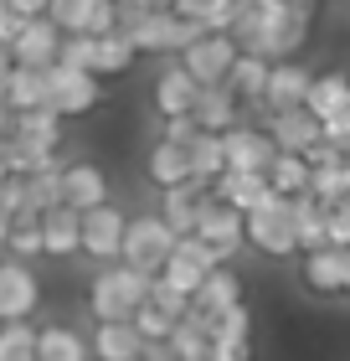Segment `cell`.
Returning <instances> with one entry per match:
<instances>
[{
  "instance_id": "6da1fadb",
  "label": "cell",
  "mask_w": 350,
  "mask_h": 361,
  "mask_svg": "<svg viewBox=\"0 0 350 361\" xmlns=\"http://www.w3.org/2000/svg\"><path fill=\"white\" fill-rule=\"evenodd\" d=\"M309 31H314V6H304V0H242L227 37L237 42V52L283 62V57H299Z\"/></svg>"
},
{
  "instance_id": "7a4b0ae2",
  "label": "cell",
  "mask_w": 350,
  "mask_h": 361,
  "mask_svg": "<svg viewBox=\"0 0 350 361\" xmlns=\"http://www.w3.org/2000/svg\"><path fill=\"white\" fill-rule=\"evenodd\" d=\"M149 300V274L129 264H104L88 284V310L98 320H135V310Z\"/></svg>"
},
{
  "instance_id": "3957f363",
  "label": "cell",
  "mask_w": 350,
  "mask_h": 361,
  "mask_svg": "<svg viewBox=\"0 0 350 361\" xmlns=\"http://www.w3.org/2000/svg\"><path fill=\"white\" fill-rule=\"evenodd\" d=\"M119 26L135 37L139 57L144 52H165V57H180L186 47L201 37V21H191V16H175V11H139V16H119Z\"/></svg>"
},
{
  "instance_id": "277c9868",
  "label": "cell",
  "mask_w": 350,
  "mask_h": 361,
  "mask_svg": "<svg viewBox=\"0 0 350 361\" xmlns=\"http://www.w3.org/2000/svg\"><path fill=\"white\" fill-rule=\"evenodd\" d=\"M242 238H247V248L263 253V258H294V253H299V238H294V202L273 191L263 207H253V212L242 217Z\"/></svg>"
},
{
  "instance_id": "5b68a950",
  "label": "cell",
  "mask_w": 350,
  "mask_h": 361,
  "mask_svg": "<svg viewBox=\"0 0 350 361\" xmlns=\"http://www.w3.org/2000/svg\"><path fill=\"white\" fill-rule=\"evenodd\" d=\"M175 253V227L160 217V212H139V217H129L124 227V248H119V264L139 269L155 279L165 269V258Z\"/></svg>"
},
{
  "instance_id": "8992f818",
  "label": "cell",
  "mask_w": 350,
  "mask_h": 361,
  "mask_svg": "<svg viewBox=\"0 0 350 361\" xmlns=\"http://www.w3.org/2000/svg\"><path fill=\"white\" fill-rule=\"evenodd\" d=\"M46 93H52V109L62 114V119H82V114H93L98 104H104V78L52 62V68H46Z\"/></svg>"
},
{
  "instance_id": "52a82bcc",
  "label": "cell",
  "mask_w": 350,
  "mask_h": 361,
  "mask_svg": "<svg viewBox=\"0 0 350 361\" xmlns=\"http://www.w3.org/2000/svg\"><path fill=\"white\" fill-rule=\"evenodd\" d=\"M175 62H180V68H186L201 88H206V83H227L232 62H237V42H232L227 31H201V37H196Z\"/></svg>"
},
{
  "instance_id": "ba28073f",
  "label": "cell",
  "mask_w": 350,
  "mask_h": 361,
  "mask_svg": "<svg viewBox=\"0 0 350 361\" xmlns=\"http://www.w3.org/2000/svg\"><path fill=\"white\" fill-rule=\"evenodd\" d=\"M42 305V279L21 258H0V325L6 320H31Z\"/></svg>"
},
{
  "instance_id": "9c48e42d",
  "label": "cell",
  "mask_w": 350,
  "mask_h": 361,
  "mask_svg": "<svg viewBox=\"0 0 350 361\" xmlns=\"http://www.w3.org/2000/svg\"><path fill=\"white\" fill-rule=\"evenodd\" d=\"M191 238H201L206 248H216L222 264H232V258L247 248V238H242V212L227 207V202H216V196H206V207H201V217H196V233H191Z\"/></svg>"
},
{
  "instance_id": "30bf717a",
  "label": "cell",
  "mask_w": 350,
  "mask_h": 361,
  "mask_svg": "<svg viewBox=\"0 0 350 361\" xmlns=\"http://www.w3.org/2000/svg\"><path fill=\"white\" fill-rule=\"evenodd\" d=\"M124 227H129V217H124V212L113 207V202L93 207V212H82V253H88L98 269H104V264H119Z\"/></svg>"
},
{
  "instance_id": "8fae6325",
  "label": "cell",
  "mask_w": 350,
  "mask_h": 361,
  "mask_svg": "<svg viewBox=\"0 0 350 361\" xmlns=\"http://www.w3.org/2000/svg\"><path fill=\"white\" fill-rule=\"evenodd\" d=\"M57 47H62V31L52 26V16H31V21H21V31L11 37L6 52L15 68H52Z\"/></svg>"
},
{
  "instance_id": "7c38bea8",
  "label": "cell",
  "mask_w": 350,
  "mask_h": 361,
  "mask_svg": "<svg viewBox=\"0 0 350 361\" xmlns=\"http://www.w3.org/2000/svg\"><path fill=\"white\" fill-rule=\"evenodd\" d=\"M309 83H314V68H304L299 57H283L268 68V88H263V114H278V109H304L309 98Z\"/></svg>"
},
{
  "instance_id": "4fadbf2b",
  "label": "cell",
  "mask_w": 350,
  "mask_h": 361,
  "mask_svg": "<svg viewBox=\"0 0 350 361\" xmlns=\"http://www.w3.org/2000/svg\"><path fill=\"white\" fill-rule=\"evenodd\" d=\"M222 150H227V171H268L278 145L268 140L263 124H232L222 135Z\"/></svg>"
},
{
  "instance_id": "5bb4252c",
  "label": "cell",
  "mask_w": 350,
  "mask_h": 361,
  "mask_svg": "<svg viewBox=\"0 0 350 361\" xmlns=\"http://www.w3.org/2000/svg\"><path fill=\"white\" fill-rule=\"evenodd\" d=\"M108 171L104 166H93V160H68L62 166V207H73V212H93V207H104L108 202Z\"/></svg>"
},
{
  "instance_id": "9a60e30c",
  "label": "cell",
  "mask_w": 350,
  "mask_h": 361,
  "mask_svg": "<svg viewBox=\"0 0 350 361\" xmlns=\"http://www.w3.org/2000/svg\"><path fill=\"white\" fill-rule=\"evenodd\" d=\"M299 279H304L309 294H320V300H335L345 294V248H314V253H299Z\"/></svg>"
},
{
  "instance_id": "2e32d148",
  "label": "cell",
  "mask_w": 350,
  "mask_h": 361,
  "mask_svg": "<svg viewBox=\"0 0 350 361\" xmlns=\"http://www.w3.org/2000/svg\"><path fill=\"white\" fill-rule=\"evenodd\" d=\"M196 93H201V83H196L180 62H170V68L155 78V88H149V109H155L160 119H180V114L196 109Z\"/></svg>"
},
{
  "instance_id": "e0dca14e",
  "label": "cell",
  "mask_w": 350,
  "mask_h": 361,
  "mask_svg": "<svg viewBox=\"0 0 350 361\" xmlns=\"http://www.w3.org/2000/svg\"><path fill=\"white\" fill-rule=\"evenodd\" d=\"M232 305H242V274L232 269V264H222V269H211V274L201 279V289L191 294V310H186V315L211 320V315H222V310H232Z\"/></svg>"
},
{
  "instance_id": "ac0fdd59",
  "label": "cell",
  "mask_w": 350,
  "mask_h": 361,
  "mask_svg": "<svg viewBox=\"0 0 350 361\" xmlns=\"http://www.w3.org/2000/svg\"><path fill=\"white\" fill-rule=\"evenodd\" d=\"M263 129H268V140L278 145V150H289V155H304L309 145H320V119H314L309 109L263 114Z\"/></svg>"
},
{
  "instance_id": "d6986e66",
  "label": "cell",
  "mask_w": 350,
  "mask_h": 361,
  "mask_svg": "<svg viewBox=\"0 0 350 361\" xmlns=\"http://www.w3.org/2000/svg\"><path fill=\"white\" fill-rule=\"evenodd\" d=\"M191 119H196V129H206V135H227L232 124H242V98L227 83H206L201 93H196Z\"/></svg>"
},
{
  "instance_id": "ffe728a7",
  "label": "cell",
  "mask_w": 350,
  "mask_h": 361,
  "mask_svg": "<svg viewBox=\"0 0 350 361\" xmlns=\"http://www.w3.org/2000/svg\"><path fill=\"white\" fill-rule=\"evenodd\" d=\"M211 196H216V202H227V207H237L247 217L253 207H263L273 196V186H268V176H263V171H222L211 180Z\"/></svg>"
},
{
  "instance_id": "44dd1931",
  "label": "cell",
  "mask_w": 350,
  "mask_h": 361,
  "mask_svg": "<svg viewBox=\"0 0 350 361\" xmlns=\"http://www.w3.org/2000/svg\"><path fill=\"white\" fill-rule=\"evenodd\" d=\"M82 253V212L52 207L42 212V258H73Z\"/></svg>"
},
{
  "instance_id": "7402d4cb",
  "label": "cell",
  "mask_w": 350,
  "mask_h": 361,
  "mask_svg": "<svg viewBox=\"0 0 350 361\" xmlns=\"http://www.w3.org/2000/svg\"><path fill=\"white\" fill-rule=\"evenodd\" d=\"M139 351H144V336L135 331V320H98L93 325L88 356H98V361H139Z\"/></svg>"
},
{
  "instance_id": "603a6c76",
  "label": "cell",
  "mask_w": 350,
  "mask_h": 361,
  "mask_svg": "<svg viewBox=\"0 0 350 361\" xmlns=\"http://www.w3.org/2000/svg\"><path fill=\"white\" fill-rule=\"evenodd\" d=\"M206 196H211V186H201V180H180V186L160 191V217L175 227V238L196 233V217H201Z\"/></svg>"
},
{
  "instance_id": "cb8c5ba5",
  "label": "cell",
  "mask_w": 350,
  "mask_h": 361,
  "mask_svg": "<svg viewBox=\"0 0 350 361\" xmlns=\"http://www.w3.org/2000/svg\"><path fill=\"white\" fill-rule=\"evenodd\" d=\"M144 176L155 180L160 191L191 180V150H186V145H175V140H155V145L144 150Z\"/></svg>"
},
{
  "instance_id": "d4e9b609",
  "label": "cell",
  "mask_w": 350,
  "mask_h": 361,
  "mask_svg": "<svg viewBox=\"0 0 350 361\" xmlns=\"http://www.w3.org/2000/svg\"><path fill=\"white\" fill-rule=\"evenodd\" d=\"M135 62H139V47H135V37H129L124 26L93 37V73H98V78H119V73L135 68Z\"/></svg>"
},
{
  "instance_id": "484cf974",
  "label": "cell",
  "mask_w": 350,
  "mask_h": 361,
  "mask_svg": "<svg viewBox=\"0 0 350 361\" xmlns=\"http://www.w3.org/2000/svg\"><path fill=\"white\" fill-rule=\"evenodd\" d=\"M6 109H11V114L52 109V93H46V68H11V78H6Z\"/></svg>"
},
{
  "instance_id": "4316f807",
  "label": "cell",
  "mask_w": 350,
  "mask_h": 361,
  "mask_svg": "<svg viewBox=\"0 0 350 361\" xmlns=\"http://www.w3.org/2000/svg\"><path fill=\"white\" fill-rule=\"evenodd\" d=\"M268 68H273L268 57H258V52H237V62H232V73H227V88L242 98V109H258V104H263Z\"/></svg>"
},
{
  "instance_id": "83f0119b",
  "label": "cell",
  "mask_w": 350,
  "mask_h": 361,
  "mask_svg": "<svg viewBox=\"0 0 350 361\" xmlns=\"http://www.w3.org/2000/svg\"><path fill=\"white\" fill-rule=\"evenodd\" d=\"M304 109L314 114V119H330V114L350 109V73H340V68H330V73H314Z\"/></svg>"
},
{
  "instance_id": "f1b7e54d",
  "label": "cell",
  "mask_w": 350,
  "mask_h": 361,
  "mask_svg": "<svg viewBox=\"0 0 350 361\" xmlns=\"http://www.w3.org/2000/svg\"><path fill=\"white\" fill-rule=\"evenodd\" d=\"M325 222H330V207L325 202H314V196H294V238H299V253H314V248H325L330 233H325Z\"/></svg>"
},
{
  "instance_id": "f546056e",
  "label": "cell",
  "mask_w": 350,
  "mask_h": 361,
  "mask_svg": "<svg viewBox=\"0 0 350 361\" xmlns=\"http://www.w3.org/2000/svg\"><path fill=\"white\" fill-rule=\"evenodd\" d=\"M62 124H68V119H62L57 109H26V114H15V140L62 150Z\"/></svg>"
},
{
  "instance_id": "4dcf8cb0",
  "label": "cell",
  "mask_w": 350,
  "mask_h": 361,
  "mask_svg": "<svg viewBox=\"0 0 350 361\" xmlns=\"http://www.w3.org/2000/svg\"><path fill=\"white\" fill-rule=\"evenodd\" d=\"M37 361H88V341L73 325H42L37 331Z\"/></svg>"
},
{
  "instance_id": "1f68e13d",
  "label": "cell",
  "mask_w": 350,
  "mask_h": 361,
  "mask_svg": "<svg viewBox=\"0 0 350 361\" xmlns=\"http://www.w3.org/2000/svg\"><path fill=\"white\" fill-rule=\"evenodd\" d=\"M309 196L325 207L350 202V166L345 160H330V166H309Z\"/></svg>"
},
{
  "instance_id": "d6a6232c",
  "label": "cell",
  "mask_w": 350,
  "mask_h": 361,
  "mask_svg": "<svg viewBox=\"0 0 350 361\" xmlns=\"http://www.w3.org/2000/svg\"><path fill=\"white\" fill-rule=\"evenodd\" d=\"M263 176H268V186H273L278 196H289V202L309 191V160H304V155H289V150H278V155H273V166L263 171Z\"/></svg>"
},
{
  "instance_id": "836d02e7",
  "label": "cell",
  "mask_w": 350,
  "mask_h": 361,
  "mask_svg": "<svg viewBox=\"0 0 350 361\" xmlns=\"http://www.w3.org/2000/svg\"><path fill=\"white\" fill-rule=\"evenodd\" d=\"M186 150H191V180H201V186H211V180L227 171L222 135H206V129H201V135H196V140L186 145Z\"/></svg>"
},
{
  "instance_id": "e575fe53",
  "label": "cell",
  "mask_w": 350,
  "mask_h": 361,
  "mask_svg": "<svg viewBox=\"0 0 350 361\" xmlns=\"http://www.w3.org/2000/svg\"><path fill=\"white\" fill-rule=\"evenodd\" d=\"M6 258H21V264H37V258H42V217H37V212H21V217H11Z\"/></svg>"
},
{
  "instance_id": "d590c367",
  "label": "cell",
  "mask_w": 350,
  "mask_h": 361,
  "mask_svg": "<svg viewBox=\"0 0 350 361\" xmlns=\"http://www.w3.org/2000/svg\"><path fill=\"white\" fill-rule=\"evenodd\" d=\"M26 180V212H52L62 207V166L57 171H37V176H21Z\"/></svg>"
},
{
  "instance_id": "8d00e7d4",
  "label": "cell",
  "mask_w": 350,
  "mask_h": 361,
  "mask_svg": "<svg viewBox=\"0 0 350 361\" xmlns=\"http://www.w3.org/2000/svg\"><path fill=\"white\" fill-rule=\"evenodd\" d=\"M0 361H37V325L31 320L0 325Z\"/></svg>"
},
{
  "instance_id": "74e56055",
  "label": "cell",
  "mask_w": 350,
  "mask_h": 361,
  "mask_svg": "<svg viewBox=\"0 0 350 361\" xmlns=\"http://www.w3.org/2000/svg\"><path fill=\"white\" fill-rule=\"evenodd\" d=\"M211 346V336H206V320H196V315H180L175 320V331H170V351L180 356V361H196Z\"/></svg>"
},
{
  "instance_id": "f35d334b",
  "label": "cell",
  "mask_w": 350,
  "mask_h": 361,
  "mask_svg": "<svg viewBox=\"0 0 350 361\" xmlns=\"http://www.w3.org/2000/svg\"><path fill=\"white\" fill-rule=\"evenodd\" d=\"M93 6H98V0H52V6H46V16H52L57 31H88Z\"/></svg>"
},
{
  "instance_id": "ab89813d",
  "label": "cell",
  "mask_w": 350,
  "mask_h": 361,
  "mask_svg": "<svg viewBox=\"0 0 350 361\" xmlns=\"http://www.w3.org/2000/svg\"><path fill=\"white\" fill-rule=\"evenodd\" d=\"M135 331L144 336V341H170V331H175V315H165V310H155V305H139L135 310Z\"/></svg>"
},
{
  "instance_id": "60d3db41",
  "label": "cell",
  "mask_w": 350,
  "mask_h": 361,
  "mask_svg": "<svg viewBox=\"0 0 350 361\" xmlns=\"http://www.w3.org/2000/svg\"><path fill=\"white\" fill-rule=\"evenodd\" d=\"M149 305H155V310H165V315H175V320L191 310V300H186L180 289H170L165 279H149Z\"/></svg>"
},
{
  "instance_id": "b9f144b4",
  "label": "cell",
  "mask_w": 350,
  "mask_h": 361,
  "mask_svg": "<svg viewBox=\"0 0 350 361\" xmlns=\"http://www.w3.org/2000/svg\"><path fill=\"white\" fill-rule=\"evenodd\" d=\"M325 233H330V248H350V202L330 207V222H325Z\"/></svg>"
},
{
  "instance_id": "7bdbcfd3",
  "label": "cell",
  "mask_w": 350,
  "mask_h": 361,
  "mask_svg": "<svg viewBox=\"0 0 350 361\" xmlns=\"http://www.w3.org/2000/svg\"><path fill=\"white\" fill-rule=\"evenodd\" d=\"M201 129H196L191 114H180V119H160V140H175V145H191Z\"/></svg>"
},
{
  "instance_id": "ee69618b",
  "label": "cell",
  "mask_w": 350,
  "mask_h": 361,
  "mask_svg": "<svg viewBox=\"0 0 350 361\" xmlns=\"http://www.w3.org/2000/svg\"><path fill=\"white\" fill-rule=\"evenodd\" d=\"M320 140H330V145H340V150H345V140H350V109L320 119Z\"/></svg>"
},
{
  "instance_id": "f6af8a7d",
  "label": "cell",
  "mask_w": 350,
  "mask_h": 361,
  "mask_svg": "<svg viewBox=\"0 0 350 361\" xmlns=\"http://www.w3.org/2000/svg\"><path fill=\"white\" fill-rule=\"evenodd\" d=\"M15 31H21V16L11 11V0H0V47H11Z\"/></svg>"
},
{
  "instance_id": "bcb514c9",
  "label": "cell",
  "mask_w": 350,
  "mask_h": 361,
  "mask_svg": "<svg viewBox=\"0 0 350 361\" xmlns=\"http://www.w3.org/2000/svg\"><path fill=\"white\" fill-rule=\"evenodd\" d=\"M119 16H139V11H170V0H113Z\"/></svg>"
},
{
  "instance_id": "7dc6e473",
  "label": "cell",
  "mask_w": 350,
  "mask_h": 361,
  "mask_svg": "<svg viewBox=\"0 0 350 361\" xmlns=\"http://www.w3.org/2000/svg\"><path fill=\"white\" fill-rule=\"evenodd\" d=\"M139 361H180V356L170 351V341H144V351H139Z\"/></svg>"
},
{
  "instance_id": "c3c4849f",
  "label": "cell",
  "mask_w": 350,
  "mask_h": 361,
  "mask_svg": "<svg viewBox=\"0 0 350 361\" xmlns=\"http://www.w3.org/2000/svg\"><path fill=\"white\" fill-rule=\"evenodd\" d=\"M46 6H52V0H11V11L21 16V21H31V16H46Z\"/></svg>"
},
{
  "instance_id": "681fc988",
  "label": "cell",
  "mask_w": 350,
  "mask_h": 361,
  "mask_svg": "<svg viewBox=\"0 0 350 361\" xmlns=\"http://www.w3.org/2000/svg\"><path fill=\"white\" fill-rule=\"evenodd\" d=\"M6 140H15V114L0 104V145H6Z\"/></svg>"
},
{
  "instance_id": "f907efd6",
  "label": "cell",
  "mask_w": 350,
  "mask_h": 361,
  "mask_svg": "<svg viewBox=\"0 0 350 361\" xmlns=\"http://www.w3.org/2000/svg\"><path fill=\"white\" fill-rule=\"evenodd\" d=\"M11 68H15V62H11L6 47H0V104H6V78H11Z\"/></svg>"
},
{
  "instance_id": "816d5d0a",
  "label": "cell",
  "mask_w": 350,
  "mask_h": 361,
  "mask_svg": "<svg viewBox=\"0 0 350 361\" xmlns=\"http://www.w3.org/2000/svg\"><path fill=\"white\" fill-rule=\"evenodd\" d=\"M6 238H11V217L0 212V258H6Z\"/></svg>"
},
{
  "instance_id": "f5cc1de1",
  "label": "cell",
  "mask_w": 350,
  "mask_h": 361,
  "mask_svg": "<svg viewBox=\"0 0 350 361\" xmlns=\"http://www.w3.org/2000/svg\"><path fill=\"white\" fill-rule=\"evenodd\" d=\"M196 361H222V356H216V351H211V346H206V351H201V356H196Z\"/></svg>"
},
{
  "instance_id": "db71d44e",
  "label": "cell",
  "mask_w": 350,
  "mask_h": 361,
  "mask_svg": "<svg viewBox=\"0 0 350 361\" xmlns=\"http://www.w3.org/2000/svg\"><path fill=\"white\" fill-rule=\"evenodd\" d=\"M345 294H350V248H345Z\"/></svg>"
},
{
  "instance_id": "11a10c76",
  "label": "cell",
  "mask_w": 350,
  "mask_h": 361,
  "mask_svg": "<svg viewBox=\"0 0 350 361\" xmlns=\"http://www.w3.org/2000/svg\"><path fill=\"white\" fill-rule=\"evenodd\" d=\"M345 166H350V140H345Z\"/></svg>"
},
{
  "instance_id": "9f6ffc18",
  "label": "cell",
  "mask_w": 350,
  "mask_h": 361,
  "mask_svg": "<svg viewBox=\"0 0 350 361\" xmlns=\"http://www.w3.org/2000/svg\"><path fill=\"white\" fill-rule=\"evenodd\" d=\"M304 6H320V0H304Z\"/></svg>"
}]
</instances>
